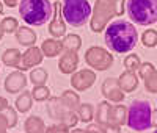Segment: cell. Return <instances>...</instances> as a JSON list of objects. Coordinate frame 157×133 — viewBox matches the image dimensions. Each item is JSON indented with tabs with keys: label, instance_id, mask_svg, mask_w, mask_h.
Masks as SVG:
<instances>
[{
	"label": "cell",
	"instance_id": "obj_1",
	"mask_svg": "<svg viewBox=\"0 0 157 133\" xmlns=\"http://www.w3.org/2000/svg\"><path fill=\"white\" fill-rule=\"evenodd\" d=\"M138 42V33L135 25L126 20H115L105 30V44L116 53H126L134 50Z\"/></svg>",
	"mask_w": 157,
	"mask_h": 133
},
{
	"label": "cell",
	"instance_id": "obj_2",
	"mask_svg": "<svg viewBox=\"0 0 157 133\" xmlns=\"http://www.w3.org/2000/svg\"><path fill=\"white\" fill-rule=\"evenodd\" d=\"M21 17L29 25H44L52 17L50 0H21L19 5Z\"/></svg>",
	"mask_w": 157,
	"mask_h": 133
},
{
	"label": "cell",
	"instance_id": "obj_3",
	"mask_svg": "<svg viewBox=\"0 0 157 133\" xmlns=\"http://www.w3.org/2000/svg\"><path fill=\"white\" fill-rule=\"evenodd\" d=\"M127 16L138 25L157 22V0H127Z\"/></svg>",
	"mask_w": 157,
	"mask_h": 133
},
{
	"label": "cell",
	"instance_id": "obj_4",
	"mask_svg": "<svg viewBox=\"0 0 157 133\" xmlns=\"http://www.w3.org/2000/svg\"><path fill=\"white\" fill-rule=\"evenodd\" d=\"M127 125L135 131H145L152 125L151 103L146 100H135L130 103L127 113Z\"/></svg>",
	"mask_w": 157,
	"mask_h": 133
},
{
	"label": "cell",
	"instance_id": "obj_5",
	"mask_svg": "<svg viewBox=\"0 0 157 133\" xmlns=\"http://www.w3.org/2000/svg\"><path fill=\"white\" fill-rule=\"evenodd\" d=\"M91 16V5L88 0H63V17L68 25L82 27Z\"/></svg>",
	"mask_w": 157,
	"mask_h": 133
},
{
	"label": "cell",
	"instance_id": "obj_6",
	"mask_svg": "<svg viewBox=\"0 0 157 133\" xmlns=\"http://www.w3.org/2000/svg\"><path fill=\"white\" fill-rule=\"evenodd\" d=\"M154 133H157V130H154Z\"/></svg>",
	"mask_w": 157,
	"mask_h": 133
}]
</instances>
